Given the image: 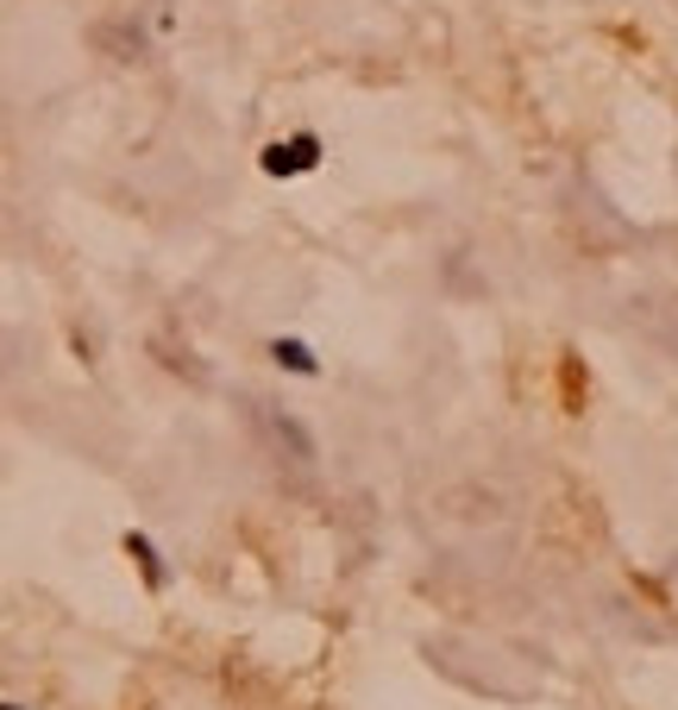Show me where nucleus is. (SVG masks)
<instances>
[{
    "instance_id": "2",
    "label": "nucleus",
    "mask_w": 678,
    "mask_h": 710,
    "mask_svg": "<svg viewBox=\"0 0 678 710\" xmlns=\"http://www.w3.org/2000/svg\"><path fill=\"white\" fill-rule=\"evenodd\" d=\"M271 434H276V447H289V459H296V465H308V459H314V440H308L289 415H271Z\"/></svg>"
},
{
    "instance_id": "3",
    "label": "nucleus",
    "mask_w": 678,
    "mask_h": 710,
    "mask_svg": "<svg viewBox=\"0 0 678 710\" xmlns=\"http://www.w3.org/2000/svg\"><path fill=\"white\" fill-rule=\"evenodd\" d=\"M271 358H276V365H289V371H301V378H314V371H321V365H314V353H308L301 340H276Z\"/></svg>"
},
{
    "instance_id": "5",
    "label": "nucleus",
    "mask_w": 678,
    "mask_h": 710,
    "mask_svg": "<svg viewBox=\"0 0 678 710\" xmlns=\"http://www.w3.org/2000/svg\"><path fill=\"white\" fill-rule=\"evenodd\" d=\"M566 409H584V378H578V358H566Z\"/></svg>"
},
{
    "instance_id": "1",
    "label": "nucleus",
    "mask_w": 678,
    "mask_h": 710,
    "mask_svg": "<svg viewBox=\"0 0 678 710\" xmlns=\"http://www.w3.org/2000/svg\"><path fill=\"white\" fill-rule=\"evenodd\" d=\"M314 164H321V139H314V132L276 139L271 152H264V170H271V177H301V170H314Z\"/></svg>"
},
{
    "instance_id": "6",
    "label": "nucleus",
    "mask_w": 678,
    "mask_h": 710,
    "mask_svg": "<svg viewBox=\"0 0 678 710\" xmlns=\"http://www.w3.org/2000/svg\"><path fill=\"white\" fill-rule=\"evenodd\" d=\"M7 710H20V705H7Z\"/></svg>"
},
{
    "instance_id": "4",
    "label": "nucleus",
    "mask_w": 678,
    "mask_h": 710,
    "mask_svg": "<svg viewBox=\"0 0 678 710\" xmlns=\"http://www.w3.org/2000/svg\"><path fill=\"white\" fill-rule=\"evenodd\" d=\"M126 554L145 566V579H151V584H164V566H157V554H151V541H145V534H126Z\"/></svg>"
}]
</instances>
